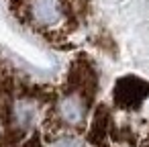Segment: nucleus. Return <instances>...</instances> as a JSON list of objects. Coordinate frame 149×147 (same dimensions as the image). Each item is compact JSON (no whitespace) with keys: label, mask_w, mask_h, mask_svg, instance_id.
<instances>
[{"label":"nucleus","mask_w":149,"mask_h":147,"mask_svg":"<svg viewBox=\"0 0 149 147\" xmlns=\"http://www.w3.org/2000/svg\"><path fill=\"white\" fill-rule=\"evenodd\" d=\"M15 21L63 55L53 104L65 139L149 147V0H4Z\"/></svg>","instance_id":"nucleus-1"}]
</instances>
